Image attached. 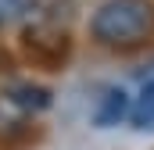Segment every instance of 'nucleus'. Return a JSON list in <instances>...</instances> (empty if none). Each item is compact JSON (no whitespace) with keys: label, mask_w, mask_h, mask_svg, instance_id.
<instances>
[{"label":"nucleus","mask_w":154,"mask_h":150,"mask_svg":"<svg viewBox=\"0 0 154 150\" xmlns=\"http://www.w3.org/2000/svg\"><path fill=\"white\" fill-rule=\"evenodd\" d=\"M90 36L108 50H136L154 39V0H100L90 14Z\"/></svg>","instance_id":"obj_1"},{"label":"nucleus","mask_w":154,"mask_h":150,"mask_svg":"<svg viewBox=\"0 0 154 150\" xmlns=\"http://www.w3.org/2000/svg\"><path fill=\"white\" fill-rule=\"evenodd\" d=\"M4 97H7L14 107L29 111V114H39V111H47V107L54 104V93H50L47 86H39V82H29V79L7 82V86H4Z\"/></svg>","instance_id":"obj_2"},{"label":"nucleus","mask_w":154,"mask_h":150,"mask_svg":"<svg viewBox=\"0 0 154 150\" xmlns=\"http://www.w3.org/2000/svg\"><path fill=\"white\" fill-rule=\"evenodd\" d=\"M129 107H133V97L122 86H111V89H104V97H100V104L93 111V125L97 129H111V125L129 118Z\"/></svg>","instance_id":"obj_3"},{"label":"nucleus","mask_w":154,"mask_h":150,"mask_svg":"<svg viewBox=\"0 0 154 150\" xmlns=\"http://www.w3.org/2000/svg\"><path fill=\"white\" fill-rule=\"evenodd\" d=\"M129 125L136 132H151L154 129V79L140 82V93L133 97V107H129Z\"/></svg>","instance_id":"obj_4"},{"label":"nucleus","mask_w":154,"mask_h":150,"mask_svg":"<svg viewBox=\"0 0 154 150\" xmlns=\"http://www.w3.org/2000/svg\"><path fill=\"white\" fill-rule=\"evenodd\" d=\"M36 7V0H0V22H11V18H22Z\"/></svg>","instance_id":"obj_5"}]
</instances>
